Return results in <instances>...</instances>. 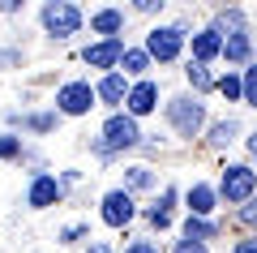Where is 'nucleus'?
<instances>
[{
  "mask_svg": "<svg viewBox=\"0 0 257 253\" xmlns=\"http://www.w3.org/2000/svg\"><path fill=\"white\" fill-rule=\"evenodd\" d=\"M43 26H47V35L69 39V35H77V26H82V13H77L73 5H47L43 9Z\"/></svg>",
  "mask_w": 257,
  "mask_h": 253,
  "instance_id": "f257e3e1",
  "label": "nucleus"
},
{
  "mask_svg": "<svg viewBox=\"0 0 257 253\" xmlns=\"http://www.w3.org/2000/svg\"><path fill=\"white\" fill-rule=\"evenodd\" d=\"M138 125H133V116H111L107 125H103V150H128V146H138Z\"/></svg>",
  "mask_w": 257,
  "mask_h": 253,
  "instance_id": "f03ea898",
  "label": "nucleus"
},
{
  "mask_svg": "<svg viewBox=\"0 0 257 253\" xmlns=\"http://www.w3.org/2000/svg\"><path fill=\"white\" fill-rule=\"evenodd\" d=\"M253 185H257V176L248 172L244 163H236V167L223 172L219 189H223V198H227V202H248V198H253Z\"/></svg>",
  "mask_w": 257,
  "mask_h": 253,
  "instance_id": "7ed1b4c3",
  "label": "nucleus"
},
{
  "mask_svg": "<svg viewBox=\"0 0 257 253\" xmlns=\"http://www.w3.org/2000/svg\"><path fill=\"white\" fill-rule=\"evenodd\" d=\"M167 116H172V125L180 129L184 137H193L197 129H202V120H206L197 99H172V103H167Z\"/></svg>",
  "mask_w": 257,
  "mask_h": 253,
  "instance_id": "20e7f679",
  "label": "nucleus"
},
{
  "mask_svg": "<svg viewBox=\"0 0 257 253\" xmlns=\"http://www.w3.org/2000/svg\"><path fill=\"white\" fill-rule=\"evenodd\" d=\"M180 47H184V30H176V26L150 30V39H146V52L155 56V60H176Z\"/></svg>",
  "mask_w": 257,
  "mask_h": 253,
  "instance_id": "39448f33",
  "label": "nucleus"
},
{
  "mask_svg": "<svg viewBox=\"0 0 257 253\" xmlns=\"http://www.w3.org/2000/svg\"><path fill=\"white\" fill-rule=\"evenodd\" d=\"M94 95L99 91H90L86 81H73V86H64V91L56 95V103H60V112H69V116H82V112H90Z\"/></svg>",
  "mask_w": 257,
  "mask_h": 253,
  "instance_id": "423d86ee",
  "label": "nucleus"
},
{
  "mask_svg": "<svg viewBox=\"0 0 257 253\" xmlns=\"http://www.w3.org/2000/svg\"><path fill=\"white\" fill-rule=\"evenodd\" d=\"M103 219H107L111 227H124L128 219H133V198H128V193H107V198H103Z\"/></svg>",
  "mask_w": 257,
  "mask_h": 253,
  "instance_id": "0eeeda50",
  "label": "nucleus"
},
{
  "mask_svg": "<svg viewBox=\"0 0 257 253\" xmlns=\"http://www.w3.org/2000/svg\"><path fill=\"white\" fill-rule=\"evenodd\" d=\"M155 99H159V86L155 81H138V86H133V91H128V112H133V116H146V112H155Z\"/></svg>",
  "mask_w": 257,
  "mask_h": 253,
  "instance_id": "6e6552de",
  "label": "nucleus"
},
{
  "mask_svg": "<svg viewBox=\"0 0 257 253\" xmlns=\"http://www.w3.org/2000/svg\"><path fill=\"white\" fill-rule=\"evenodd\" d=\"M124 56V47H120V39H107V43H94L86 47V64H94V69H111V64Z\"/></svg>",
  "mask_w": 257,
  "mask_h": 253,
  "instance_id": "1a4fd4ad",
  "label": "nucleus"
},
{
  "mask_svg": "<svg viewBox=\"0 0 257 253\" xmlns=\"http://www.w3.org/2000/svg\"><path fill=\"white\" fill-rule=\"evenodd\" d=\"M219 52H223L219 30H202V35H193V56H197V64L210 60V56H219Z\"/></svg>",
  "mask_w": 257,
  "mask_h": 253,
  "instance_id": "9d476101",
  "label": "nucleus"
},
{
  "mask_svg": "<svg viewBox=\"0 0 257 253\" xmlns=\"http://www.w3.org/2000/svg\"><path fill=\"white\" fill-rule=\"evenodd\" d=\"M56 198H60V185H56L52 176H39V181L30 185V206H52Z\"/></svg>",
  "mask_w": 257,
  "mask_h": 253,
  "instance_id": "9b49d317",
  "label": "nucleus"
},
{
  "mask_svg": "<svg viewBox=\"0 0 257 253\" xmlns=\"http://www.w3.org/2000/svg\"><path fill=\"white\" fill-rule=\"evenodd\" d=\"M189 210H193V219H202V215L214 210V189L210 185H193L189 189Z\"/></svg>",
  "mask_w": 257,
  "mask_h": 253,
  "instance_id": "f8f14e48",
  "label": "nucleus"
},
{
  "mask_svg": "<svg viewBox=\"0 0 257 253\" xmlns=\"http://www.w3.org/2000/svg\"><path fill=\"white\" fill-rule=\"evenodd\" d=\"M90 26L99 30V35H116V30L124 26V18H120L116 9H103V13H94V18H90Z\"/></svg>",
  "mask_w": 257,
  "mask_h": 253,
  "instance_id": "ddd939ff",
  "label": "nucleus"
},
{
  "mask_svg": "<svg viewBox=\"0 0 257 253\" xmlns=\"http://www.w3.org/2000/svg\"><path fill=\"white\" fill-rule=\"evenodd\" d=\"M99 99L120 103V99H124V77H116V73H111V77H103V81H99Z\"/></svg>",
  "mask_w": 257,
  "mask_h": 253,
  "instance_id": "4468645a",
  "label": "nucleus"
},
{
  "mask_svg": "<svg viewBox=\"0 0 257 253\" xmlns=\"http://www.w3.org/2000/svg\"><path fill=\"white\" fill-rule=\"evenodd\" d=\"M223 56H227V60H244L248 56V35H227V43H223Z\"/></svg>",
  "mask_w": 257,
  "mask_h": 253,
  "instance_id": "2eb2a0df",
  "label": "nucleus"
},
{
  "mask_svg": "<svg viewBox=\"0 0 257 253\" xmlns=\"http://www.w3.org/2000/svg\"><path fill=\"white\" fill-rule=\"evenodd\" d=\"M184 236H189V240H206V236H214V223H206V219H189V223H184Z\"/></svg>",
  "mask_w": 257,
  "mask_h": 253,
  "instance_id": "dca6fc26",
  "label": "nucleus"
},
{
  "mask_svg": "<svg viewBox=\"0 0 257 253\" xmlns=\"http://www.w3.org/2000/svg\"><path fill=\"white\" fill-rule=\"evenodd\" d=\"M120 64H124V73H142L150 64V52H124V56H120Z\"/></svg>",
  "mask_w": 257,
  "mask_h": 253,
  "instance_id": "f3484780",
  "label": "nucleus"
},
{
  "mask_svg": "<svg viewBox=\"0 0 257 253\" xmlns=\"http://www.w3.org/2000/svg\"><path fill=\"white\" fill-rule=\"evenodd\" d=\"M219 91H223V95H227V99H244V81H240V77H236V73H227V77H223V81H219Z\"/></svg>",
  "mask_w": 257,
  "mask_h": 253,
  "instance_id": "a211bd4d",
  "label": "nucleus"
},
{
  "mask_svg": "<svg viewBox=\"0 0 257 253\" xmlns=\"http://www.w3.org/2000/svg\"><path fill=\"white\" fill-rule=\"evenodd\" d=\"M236 129H240L236 120H227V125H214V133H210V142H219V146H223V142H231V137H236Z\"/></svg>",
  "mask_w": 257,
  "mask_h": 253,
  "instance_id": "6ab92c4d",
  "label": "nucleus"
},
{
  "mask_svg": "<svg viewBox=\"0 0 257 253\" xmlns=\"http://www.w3.org/2000/svg\"><path fill=\"white\" fill-rule=\"evenodd\" d=\"M244 103H253V108H257V64L244 73Z\"/></svg>",
  "mask_w": 257,
  "mask_h": 253,
  "instance_id": "aec40b11",
  "label": "nucleus"
},
{
  "mask_svg": "<svg viewBox=\"0 0 257 253\" xmlns=\"http://www.w3.org/2000/svg\"><path fill=\"white\" fill-rule=\"evenodd\" d=\"M189 81L197 86V91H206V86H210V73H206L202 64H189Z\"/></svg>",
  "mask_w": 257,
  "mask_h": 253,
  "instance_id": "412c9836",
  "label": "nucleus"
},
{
  "mask_svg": "<svg viewBox=\"0 0 257 253\" xmlns=\"http://www.w3.org/2000/svg\"><path fill=\"white\" fill-rule=\"evenodd\" d=\"M128 185H133V189H146V185H150V172H146V167H133V172H128Z\"/></svg>",
  "mask_w": 257,
  "mask_h": 253,
  "instance_id": "4be33fe9",
  "label": "nucleus"
},
{
  "mask_svg": "<svg viewBox=\"0 0 257 253\" xmlns=\"http://www.w3.org/2000/svg\"><path fill=\"white\" fill-rule=\"evenodd\" d=\"M18 150H22L18 137H0V154H5V159H9V154H18Z\"/></svg>",
  "mask_w": 257,
  "mask_h": 253,
  "instance_id": "5701e85b",
  "label": "nucleus"
},
{
  "mask_svg": "<svg viewBox=\"0 0 257 253\" xmlns=\"http://www.w3.org/2000/svg\"><path fill=\"white\" fill-rule=\"evenodd\" d=\"M176 253H206V244L202 240H180V244H176Z\"/></svg>",
  "mask_w": 257,
  "mask_h": 253,
  "instance_id": "b1692460",
  "label": "nucleus"
},
{
  "mask_svg": "<svg viewBox=\"0 0 257 253\" xmlns=\"http://www.w3.org/2000/svg\"><path fill=\"white\" fill-rule=\"evenodd\" d=\"M240 219H244V223H253V227H257V198H253V202H248V206H244V210H240Z\"/></svg>",
  "mask_w": 257,
  "mask_h": 253,
  "instance_id": "393cba45",
  "label": "nucleus"
},
{
  "mask_svg": "<svg viewBox=\"0 0 257 253\" xmlns=\"http://www.w3.org/2000/svg\"><path fill=\"white\" fill-rule=\"evenodd\" d=\"M124 253H159V249H155V244H150V240H138V244H128Z\"/></svg>",
  "mask_w": 257,
  "mask_h": 253,
  "instance_id": "a878e982",
  "label": "nucleus"
},
{
  "mask_svg": "<svg viewBox=\"0 0 257 253\" xmlns=\"http://www.w3.org/2000/svg\"><path fill=\"white\" fill-rule=\"evenodd\" d=\"M236 253H257V240H244V244H240Z\"/></svg>",
  "mask_w": 257,
  "mask_h": 253,
  "instance_id": "bb28decb",
  "label": "nucleus"
},
{
  "mask_svg": "<svg viewBox=\"0 0 257 253\" xmlns=\"http://www.w3.org/2000/svg\"><path fill=\"white\" fill-rule=\"evenodd\" d=\"M90 253H111V249H107V244H90Z\"/></svg>",
  "mask_w": 257,
  "mask_h": 253,
  "instance_id": "cd10ccee",
  "label": "nucleus"
},
{
  "mask_svg": "<svg viewBox=\"0 0 257 253\" xmlns=\"http://www.w3.org/2000/svg\"><path fill=\"white\" fill-rule=\"evenodd\" d=\"M248 150H253V159H257V133H253V137H248Z\"/></svg>",
  "mask_w": 257,
  "mask_h": 253,
  "instance_id": "c85d7f7f",
  "label": "nucleus"
}]
</instances>
